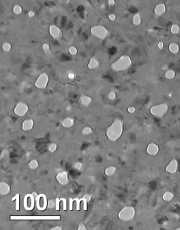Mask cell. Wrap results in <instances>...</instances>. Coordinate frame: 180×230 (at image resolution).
<instances>
[{"label":"cell","mask_w":180,"mask_h":230,"mask_svg":"<svg viewBox=\"0 0 180 230\" xmlns=\"http://www.w3.org/2000/svg\"><path fill=\"white\" fill-rule=\"evenodd\" d=\"M124 131V122L120 118H116L106 130V137L111 142H116L120 138Z\"/></svg>","instance_id":"cell-1"},{"label":"cell","mask_w":180,"mask_h":230,"mask_svg":"<svg viewBox=\"0 0 180 230\" xmlns=\"http://www.w3.org/2000/svg\"><path fill=\"white\" fill-rule=\"evenodd\" d=\"M132 65V58L129 55L125 54L112 63L111 68L114 72H123L127 71Z\"/></svg>","instance_id":"cell-2"},{"label":"cell","mask_w":180,"mask_h":230,"mask_svg":"<svg viewBox=\"0 0 180 230\" xmlns=\"http://www.w3.org/2000/svg\"><path fill=\"white\" fill-rule=\"evenodd\" d=\"M136 210L132 206H126L121 209L118 214V219L123 222L132 221L135 218Z\"/></svg>","instance_id":"cell-3"},{"label":"cell","mask_w":180,"mask_h":230,"mask_svg":"<svg viewBox=\"0 0 180 230\" xmlns=\"http://www.w3.org/2000/svg\"><path fill=\"white\" fill-rule=\"evenodd\" d=\"M11 220H61V216L60 215H54V216H33V215H30V216H16L13 215L10 216Z\"/></svg>","instance_id":"cell-4"},{"label":"cell","mask_w":180,"mask_h":230,"mask_svg":"<svg viewBox=\"0 0 180 230\" xmlns=\"http://www.w3.org/2000/svg\"><path fill=\"white\" fill-rule=\"evenodd\" d=\"M90 32L94 37L99 40H104L109 35V30L102 25H96L90 28Z\"/></svg>","instance_id":"cell-5"},{"label":"cell","mask_w":180,"mask_h":230,"mask_svg":"<svg viewBox=\"0 0 180 230\" xmlns=\"http://www.w3.org/2000/svg\"><path fill=\"white\" fill-rule=\"evenodd\" d=\"M168 109H169V108H168L167 103H159V104L154 105L150 108V113L154 117L162 118L167 114Z\"/></svg>","instance_id":"cell-6"},{"label":"cell","mask_w":180,"mask_h":230,"mask_svg":"<svg viewBox=\"0 0 180 230\" xmlns=\"http://www.w3.org/2000/svg\"><path fill=\"white\" fill-rule=\"evenodd\" d=\"M49 82V76L46 73H42L38 76L35 82V86L37 89L44 90L47 87Z\"/></svg>","instance_id":"cell-7"},{"label":"cell","mask_w":180,"mask_h":230,"mask_svg":"<svg viewBox=\"0 0 180 230\" xmlns=\"http://www.w3.org/2000/svg\"><path fill=\"white\" fill-rule=\"evenodd\" d=\"M29 106L26 103L23 101H20L17 103L14 108V112L18 117H23L28 113Z\"/></svg>","instance_id":"cell-8"},{"label":"cell","mask_w":180,"mask_h":230,"mask_svg":"<svg viewBox=\"0 0 180 230\" xmlns=\"http://www.w3.org/2000/svg\"><path fill=\"white\" fill-rule=\"evenodd\" d=\"M36 205L35 198L32 194H27L23 199V207L27 211H31Z\"/></svg>","instance_id":"cell-9"},{"label":"cell","mask_w":180,"mask_h":230,"mask_svg":"<svg viewBox=\"0 0 180 230\" xmlns=\"http://www.w3.org/2000/svg\"><path fill=\"white\" fill-rule=\"evenodd\" d=\"M35 201H36L35 206L40 211H44V210H45L48 208L47 197V196L45 194H38L37 196L35 198Z\"/></svg>","instance_id":"cell-10"},{"label":"cell","mask_w":180,"mask_h":230,"mask_svg":"<svg viewBox=\"0 0 180 230\" xmlns=\"http://www.w3.org/2000/svg\"><path fill=\"white\" fill-rule=\"evenodd\" d=\"M49 35H51L54 40H58L62 38L63 35L62 30H61V28H60L59 27H58L57 25H50L49 27Z\"/></svg>","instance_id":"cell-11"},{"label":"cell","mask_w":180,"mask_h":230,"mask_svg":"<svg viewBox=\"0 0 180 230\" xmlns=\"http://www.w3.org/2000/svg\"><path fill=\"white\" fill-rule=\"evenodd\" d=\"M179 168V163L175 158H173L165 167V171L170 174H175Z\"/></svg>","instance_id":"cell-12"},{"label":"cell","mask_w":180,"mask_h":230,"mask_svg":"<svg viewBox=\"0 0 180 230\" xmlns=\"http://www.w3.org/2000/svg\"><path fill=\"white\" fill-rule=\"evenodd\" d=\"M56 181L61 185H67L69 183L68 173L66 171H62L58 172L56 176Z\"/></svg>","instance_id":"cell-13"},{"label":"cell","mask_w":180,"mask_h":230,"mask_svg":"<svg viewBox=\"0 0 180 230\" xmlns=\"http://www.w3.org/2000/svg\"><path fill=\"white\" fill-rule=\"evenodd\" d=\"M159 151H160L159 146L155 143H153V142L149 144L146 149V152L147 154L151 155V156L156 155L159 153Z\"/></svg>","instance_id":"cell-14"},{"label":"cell","mask_w":180,"mask_h":230,"mask_svg":"<svg viewBox=\"0 0 180 230\" xmlns=\"http://www.w3.org/2000/svg\"><path fill=\"white\" fill-rule=\"evenodd\" d=\"M35 125V122L32 118H28V119H25V120H23V122L22 123V129L23 131H30L32 130V128L34 127Z\"/></svg>","instance_id":"cell-15"},{"label":"cell","mask_w":180,"mask_h":230,"mask_svg":"<svg viewBox=\"0 0 180 230\" xmlns=\"http://www.w3.org/2000/svg\"><path fill=\"white\" fill-rule=\"evenodd\" d=\"M166 12V6L163 3H160L157 4L154 8V14L157 16H161L164 15Z\"/></svg>","instance_id":"cell-16"},{"label":"cell","mask_w":180,"mask_h":230,"mask_svg":"<svg viewBox=\"0 0 180 230\" xmlns=\"http://www.w3.org/2000/svg\"><path fill=\"white\" fill-rule=\"evenodd\" d=\"M11 187L6 182H0V194L1 196H6L10 193Z\"/></svg>","instance_id":"cell-17"},{"label":"cell","mask_w":180,"mask_h":230,"mask_svg":"<svg viewBox=\"0 0 180 230\" xmlns=\"http://www.w3.org/2000/svg\"><path fill=\"white\" fill-rule=\"evenodd\" d=\"M100 66V61H99L98 59L96 57L91 58L90 61H89L87 67L90 70H96Z\"/></svg>","instance_id":"cell-18"},{"label":"cell","mask_w":180,"mask_h":230,"mask_svg":"<svg viewBox=\"0 0 180 230\" xmlns=\"http://www.w3.org/2000/svg\"><path fill=\"white\" fill-rule=\"evenodd\" d=\"M63 204V209L64 211L67 210V201L65 198H56V205H55V209L56 211H58L60 210V205Z\"/></svg>","instance_id":"cell-19"},{"label":"cell","mask_w":180,"mask_h":230,"mask_svg":"<svg viewBox=\"0 0 180 230\" xmlns=\"http://www.w3.org/2000/svg\"><path fill=\"white\" fill-rule=\"evenodd\" d=\"M92 97L88 96V95H82L79 98V103H81V105L83 106H89L92 103Z\"/></svg>","instance_id":"cell-20"},{"label":"cell","mask_w":180,"mask_h":230,"mask_svg":"<svg viewBox=\"0 0 180 230\" xmlns=\"http://www.w3.org/2000/svg\"><path fill=\"white\" fill-rule=\"evenodd\" d=\"M61 125L65 128H70L75 125V120L73 118L68 117L63 120Z\"/></svg>","instance_id":"cell-21"},{"label":"cell","mask_w":180,"mask_h":230,"mask_svg":"<svg viewBox=\"0 0 180 230\" xmlns=\"http://www.w3.org/2000/svg\"><path fill=\"white\" fill-rule=\"evenodd\" d=\"M168 49L172 54H177L179 53V46L178 44H177L176 42H172L170 43L168 46Z\"/></svg>","instance_id":"cell-22"},{"label":"cell","mask_w":180,"mask_h":230,"mask_svg":"<svg viewBox=\"0 0 180 230\" xmlns=\"http://www.w3.org/2000/svg\"><path fill=\"white\" fill-rule=\"evenodd\" d=\"M42 49L44 54H45V56H48V57H51L52 56V51H51V48H50L49 44L47 43H44L42 46Z\"/></svg>","instance_id":"cell-23"},{"label":"cell","mask_w":180,"mask_h":230,"mask_svg":"<svg viewBox=\"0 0 180 230\" xmlns=\"http://www.w3.org/2000/svg\"><path fill=\"white\" fill-rule=\"evenodd\" d=\"M117 172V168L115 166H108L105 169L104 173L106 176H113Z\"/></svg>","instance_id":"cell-24"},{"label":"cell","mask_w":180,"mask_h":230,"mask_svg":"<svg viewBox=\"0 0 180 230\" xmlns=\"http://www.w3.org/2000/svg\"><path fill=\"white\" fill-rule=\"evenodd\" d=\"M132 23L134 25H136V26H138V25H139L141 23H142V16H141L140 14L137 13V14H135L134 16H133Z\"/></svg>","instance_id":"cell-25"},{"label":"cell","mask_w":180,"mask_h":230,"mask_svg":"<svg viewBox=\"0 0 180 230\" xmlns=\"http://www.w3.org/2000/svg\"><path fill=\"white\" fill-rule=\"evenodd\" d=\"M91 198H92V197H91V196L89 195V194H85V195H84L81 198L82 202L83 203L84 210H87V204H88L89 201H90Z\"/></svg>","instance_id":"cell-26"},{"label":"cell","mask_w":180,"mask_h":230,"mask_svg":"<svg viewBox=\"0 0 180 230\" xmlns=\"http://www.w3.org/2000/svg\"><path fill=\"white\" fill-rule=\"evenodd\" d=\"M162 198H163V201H165L167 202L171 201L173 199V198H174V194H173V193L171 192H166L163 194Z\"/></svg>","instance_id":"cell-27"},{"label":"cell","mask_w":180,"mask_h":230,"mask_svg":"<svg viewBox=\"0 0 180 230\" xmlns=\"http://www.w3.org/2000/svg\"><path fill=\"white\" fill-rule=\"evenodd\" d=\"M1 49H2V51H4V53H8L11 50V49H12V46H11V44L10 42L5 41L2 43V45H1Z\"/></svg>","instance_id":"cell-28"},{"label":"cell","mask_w":180,"mask_h":230,"mask_svg":"<svg viewBox=\"0 0 180 230\" xmlns=\"http://www.w3.org/2000/svg\"><path fill=\"white\" fill-rule=\"evenodd\" d=\"M11 201L14 202L16 201V210L18 211L20 210V194H16L12 199H11Z\"/></svg>","instance_id":"cell-29"},{"label":"cell","mask_w":180,"mask_h":230,"mask_svg":"<svg viewBox=\"0 0 180 230\" xmlns=\"http://www.w3.org/2000/svg\"><path fill=\"white\" fill-rule=\"evenodd\" d=\"M175 75H176V73H175V71L172 69L167 70L165 73V77L168 80H172V79L175 78Z\"/></svg>","instance_id":"cell-30"},{"label":"cell","mask_w":180,"mask_h":230,"mask_svg":"<svg viewBox=\"0 0 180 230\" xmlns=\"http://www.w3.org/2000/svg\"><path fill=\"white\" fill-rule=\"evenodd\" d=\"M13 13H14V14H16V15H20V14H21L23 13V8L22 6L21 5H19V4H16V5L14 6V7H13Z\"/></svg>","instance_id":"cell-31"},{"label":"cell","mask_w":180,"mask_h":230,"mask_svg":"<svg viewBox=\"0 0 180 230\" xmlns=\"http://www.w3.org/2000/svg\"><path fill=\"white\" fill-rule=\"evenodd\" d=\"M180 32V27L177 24H173L170 27V32L173 35H177Z\"/></svg>","instance_id":"cell-32"},{"label":"cell","mask_w":180,"mask_h":230,"mask_svg":"<svg viewBox=\"0 0 180 230\" xmlns=\"http://www.w3.org/2000/svg\"><path fill=\"white\" fill-rule=\"evenodd\" d=\"M28 167L31 170H36L39 167V162L36 159L32 160L30 163H28Z\"/></svg>","instance_id":"cell-33"},{"label":"cell","mask_w":180,"mask_h":230,"mask_svg":"<svg viewBox=\"0 0 180 230\" xmlns=\"http://www.w3.org/2000/svg\"><path fill=\"white\" fill-rule=\"evenodd\" d=\"M92 133V127H89V126H86L82 129V134L84 135H90Z\"/></svg>","instance_id":"cell-34"},{"label":"cell","mask_w":180,"mask_h":230,"mask_svg":"<svg viewBox=\"0 0 180 230\" xmlns=\"http://www.w3.org/2000/svg\"><path fill=\"white\" fill-rule=\"evenodd\" d=\"M68 52L72 56H75V55H77V52H78V50H77V49L75 47L71 46L68 49Z\"/></svg>","instance_id":"cell-35"},{"label":"cell","mask_w":180,"mask_h":230,"mask_svg":"<svg viewBox=\"0 0 180 230\" xmlns=\"http://www.w3.org/2000/svg\"><path fill=\"white\" fill-rule=\"evenodd\" d=\"M73 200H74L75 203V205H76V210L79 211V210H80L81 203H82V201H81V199L75 198V199H73Z\"/></svg>","instance_id":"cell-36"},{"label":"cell","mask_w":180,"mask_h":230,"mask_svg":"<svg viewBox=\"0 0 180 230\" xmlns=\"http://www.w3.org/2000/svg\"><path fill=\"white\" fill-rule=\"evenodd\" d=\"M107 97H108V99L111 100V101H113V100L116 99V97H117L116 92H113V91L110 92L109 93H108V94H107Z\"/></svg>","instance_id":"cell-37"},{"label":"cell","mask_w":180,"mask_h":230,"mask_svg":"<svg viewBox=\"0 0 180 230\" xmlns=\"http://www.w3.org/2000/svg\"><path fill=\"white\" fill-rule=\"evenodd\" d=\"M48 149L51 153H54V152L56 151V149H57V145L54 143L51 144L49 146Z\"/></svg>","instance_id":"cell-38"},{"label":"cell","mask_w":180,"mask_h":230,"mask_svg":"<svg viewBox=\"0 0 180 230\" xmlns=\"http://www.w3.org/2000/svg\"><path fill=\"white\" fill-rule=\"evenodd\" d=\"M67 77L69 80H74L75 78V74L72 71H70L67 73Z\"/></svg>","instance_id":"cell-39"},{"label":"cell","mask_w":180,"mask_h":230,"mask_svg":"<svg viewBox=\"0 0 180 230\" xmlns=\"http://www.w3.org/2000/svg\"><path fill=\"white\" fill-rule=\"evenodd\" d=\"M73 167L75 168L76 170H80L81 168H82V163H80V162H76V163H75Z\"/></svg>","instance_id":"cell-40"},{"label":"cell","mask_w":180,"mask_h":230,"mask_svg":"<svg viewBox=\"0 0 180 230\" xmlns=\"http://www.w3.org/2000/svg\"><path fill=\"white\" fill-rule=\"evenodd\" d=\"M69 210H70V211H73V204L75 203L74 202V200L73 199H69Z\"/></svg>","instance_id":"cell-41"},{"label":"cell","mask_w":180,"mask_h":230,"mask_svg":"<svg viewBox=\"0 0 180 230\" xmlns=\"http://www.w3.org/2000/svg\"><path fill=\"white\" fill-rule=\"evenodd\" d=\"M108 18L111 21H116V15L115 14H110L109 15H108Z\"/></svg>","instance_id":"cell-42"},{"label":"cell","mask_w":180,"mask_h":230,"mask_svg":"<svg viewBox=\"0 0 180 230\" xmlns=\"http://www.w3.org/2000/svg\"><path fill=\"white\" fill-rule=\"evenodd\" d=\"M77 229L78 230H86V229H87V228L86 227L85 224H83V223H80V224L78 225Z\"/></svg>","instance_id":"cell-43"},{"label":"cell","mask_w":180,"mask_h":230,"mask_svg":"<svg viewBox=\"0 0 180 230\" xmlns=\"http://www.w3.org/2000/svg\"><path fill=\"white\" fill-rule=\"evenodd\" d=\"M127 111H128V113H132V114H133V113H135L136 108L134 107V106H130V107H129L127 108Z\"/></svg>","instance_id":"cell-44"},{"label":"cell","mask_w":180,"mask_h":230,"mask_svg":"<svg viewBox=\"0 0 180 230\" xmlns=\"http://www.w3.org/2000/svg\"><path fill=\"white\" fill-rule=\"evenodd\" d=\"M53 205H56V202L55 203H53V201L52 200L51 201H48V207L50 208H52Z\"/></svg>","instance_id":"cell-45"},{"label":"cell","mask_w":180,"mask_h":230,"mask_svg":"<svg viewBox=\"0 0 180 230\" xmlns=\"http://www.w3.org/2000/svg\"><path fill=\"white\" fill-rule=\"evenodd\" d=\"M164 47H165V44L163 42H159L158 43V47L159 49H163L164 48Z\"/></svg>","instance_id":"cell-46"},{"label":"cell","mask_w":180,"mask_h":230,"mask_svg":"<svg viewBox=\"0 0 180 230\" xmlns=\"http://www.w3.org/2000/svg\"><path fill=\"white\" fill-rule=\"evenodd\" d=\"M35 15V14L33 11H29L28 13H27V16H28V17L30 18H33Z\"/></svg>","instance_id":"cell-47"},{"label":"cell","mask_w":180,"mask_h":230,"mask_svg":"<svg viewBox=\"0 0 180 230\" xmlns=\"http://www.w3.org/2000/svg\"><path fill=\"white\" fill-rule=\"evenodd\" d=\"M108 3L109 5H115V4H116V1L115 0H108Z\"/></svg>","instance_id":"cell-48"},{"label":"cell","mask_w":180,"mask_h":230,"mask_svg":"<svg viewBox=\"0 0 180 230\" xmlns=\"http://www.w3.org/2000/svg\"><path fill=\"white\" fill-rule=\"evenodd\" d=\"M63 228L61 227H58V226H56V227H53V228H51V229L52 230H61Z\"/></svg>","instance_id":"cell-49"},{"label":"cell","mask_w":180,"mask_h":230,"mask_svg":"<svg viewBox=\"0 0 180 230\" xmlns=\"http://www.w3.org/2000/svg\"><path fill=\"white\" fill-rule=\"evenodd\" d=\"M168 96H169V97H172V92H170V93H169V94H168Z\"/></svg>","instance_id":"cell-50"},{"label":"cell","mask_w":180,"mask_h":230,"mask_svg":"<svg viewBox=\"0 0 180 230\" xmlns=\"http://www.w3.org/2000/svg\"><path fill=\"white\" fill-rule=\"evenodd\" d=\"M163 70H167V69H168V66H165L164 68H163Z\"/></svg>","instance_id":"cell-51"},{"label":"cell","mask_w":180,"mask_h":230,"mask_svg":"<svg viewBox=\"0 0 180 230\" xmlns=\"http://www.w3.org/2000/svg\"><path fill=\"white\" fill-rule=\"evenodd\" d=\"M177 230H180V228H177Z\"/></svg>","instance_id":"cell-52"},{"label":"cell","mask_w":180,"mask_h":230,"mask_svg":"<svg viewBox=\"0 0 180 230\" xmlns=\"http://www.w3.org/2000/svg\"><path fill=\"white\" fill-rule=\"evenodd\" d=\"M48 1H53V0H48Z\"/></svg>","instance_id":"cell-53"}]
</instances>
